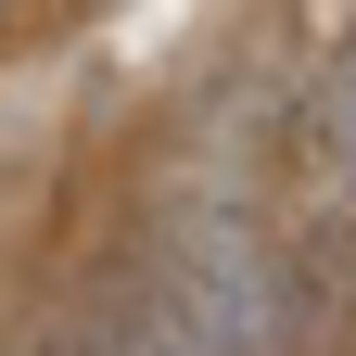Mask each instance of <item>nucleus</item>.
<instances>
[{
    "mask_svg": "<svg viewBox=\"0 0 356 356\" xmlns=\"http://www.w3.org/2000/svg\"><path fill=\"white\" fill-rule=\"evenodd\" d=\"M318 178H331V204H356V38L331 51V76H318Z\"/></svg>",
    "mask_w": 356,
    "mask_h": 356,
    "instance_id": "nucleus-1",
    "label": "nucleus"
},
{
    "mask_svg": "<svg viewBox=\"0 0 356 356\" xmlns=\"http://www.w3.org/2000/svg\"><path fill=\"white\" fill-rule=\"evenodd\" d=\"M76 356H115V343H76Z\"/></svg>",
    "mask_w": 356,
    "mask_h": 356,
    "instance_id": "nucleus-2",
    "label": "nucleus"
}]
</instances>
